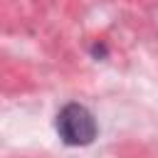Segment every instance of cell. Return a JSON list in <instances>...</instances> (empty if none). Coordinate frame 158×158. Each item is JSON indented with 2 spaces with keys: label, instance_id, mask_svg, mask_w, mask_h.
<instances>
[{
  "label": "cell",
  "instance_id": "6da1fadb",
  "mask_svg": "<svg viewBox=\"0 0 158 158\" xmlns=\"http://www.w3.org/2000/svg\"><path fill=\"white\" fill-rule=\"evenodd\" d=\"M57 133L67 146H89L96 138V121L81 104H67L57 114Z\"/></svg>",
  "mask_w": 158,
  "mask_h": 158
},
{
  "label": "cell",
  "instance_id": "7a4b0ae2",
  "mask_svg": "<svg viewBox=\"0 0 158 158\" xmlns=\"http://www.w3.org/2000/svg\"><path fill=\"white\" fill-rule=\"evenodd\" d=\"M91 52H94L96 57H104V54H106V47H104V44H94V49H91Z\"/></svg>",
  "mask_w": 158,
  "mask_h": 158
}]
</instances>
